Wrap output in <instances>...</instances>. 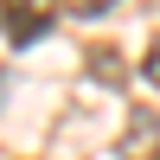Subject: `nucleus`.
Returning <instances> with one entry per match:
<instances>
[{
  "mask_svg": "<svg viewBox=\"0 0 160 160\" xmlns=\"http://www.w3.org/2000/svg\"><path fill=\"white\" fill-rule=\"evenodd\" d=\"M58 19V0H0V32L13 45H38Z\"/></svg>",
  "mask_w": 160,
  "mask_h": 160,
  "instance_id": "obj_1",
  "label": "nucleus"
},
{
  "mask_svg": "<svg viewBox=\"0 0 160 160\" xmlns=\"http://www.w3.org/2000/svg\"><path fill=\"white\" fill-rule=\"evenodd\" d=\"M115 154H122V160H160V115H154V109H135Z\"/></svg>",
  "mask_w": 160,
  "mask_h": 160,
  "instance_id": "obj_2",
  "label": "nucleus"
},
{
  "mask_svg": "<svg viewBox=\"0 0 160 160\" xmlns=\"http://www.w3.org/2000/svg\"><path fill=\"white\" fill-rule=\"evenodd\" d=\"M115 0H64V13H77V19H102Z\"/></svg>",
  "mask_w": 160,
  "mask_h": 160,
  "instance_id": "obj_3",
  "label": "nucleus"
},
{
  "mask_svg": "<svg viewBox=\"0 0 160 160\" xmlns=\"http://www.w3.org/2000/svg\"><path fill=\"white\" fill-rule=\"evenodd\" d=\"M141 77H148V83L160 90V32H154V45H148V51H141Z\"/></svg>",
  "mask_w": 160,
  "mask_h": 160,
  "instance_id": "obj_4",
  "label": "nucleus"
}]
</instances>
